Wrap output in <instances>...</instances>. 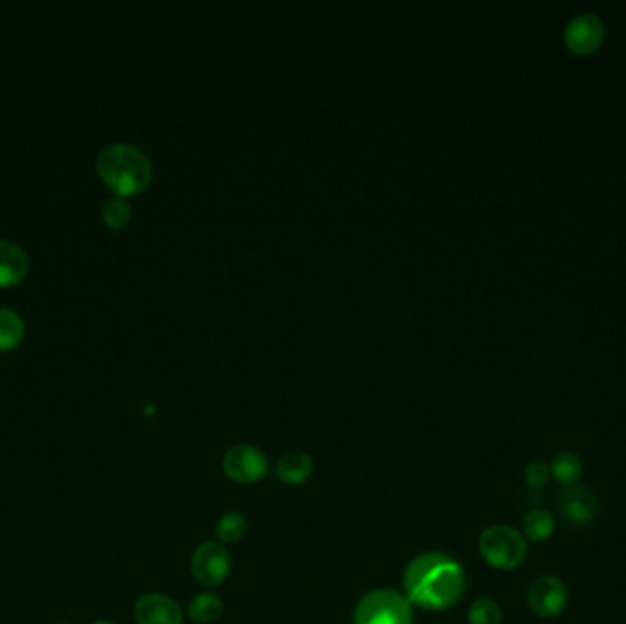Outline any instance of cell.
<instances>
[{"label":"cell","mask_w":626,"mask_h":624,"mask_svg":"<svg viewBox=\"0 0 626 624\" xmlns=\"http://www.w3.org/2000/svg\"><path fill=\"white\" fill-rule=\"evenodd\" d=\"M605 39V24L595 13H579L566 24L564 43L575 54L595 52Z\"/></svg>","instance_id":"8"},{"label":"cell","mask_w":626,"mask_h":624,"mask_svg":"<svg viewBox=\"0 0 626 624\" xmlns=\"http://www.w3.org/2000/svg\"><path fill=\"white\" fill-rule=\"evenodd\" d=\"M61 624H66V623H61Z\"/></svg>","instance_id":"22"},{"label":"cell","mask_w":626,"mask_h":624,"mask_svg":"<svg viewBox=\"0 0 626 624\" xmlns=\"http://www.w3.org/2000/svg\"><path fill=\"white\" fill-rule=\"evenodd\" d=\"M570 599L566 584L555 575H540L529 584L528 604L531 612L542 619H553L564 612Z\"/></svg>","instance_id":"7"},{"label":"cell","mask_w":626,"mask_h":624,"mask_svg":"<svg viewBox=\"0 0 626 624\" xmlns=\"http://www.w3.org/2000/svg\"><path fill=\"white\" fill-rule=\"evenodd\" d=\"M224 603L216 593L202 592L196 595L189 604V617L196 623H215L216 619L222 615Z\"/></svg>","instance_id":"14"},{"label":"cell","mask_w":626,"mask_h":624,"mask_svg":"<svg viewBox=\"0 0 626 624\" xmlns=\"http://www.w3.org/2000/svg\"><path fill=\"white\" fill-rule=\"evenodd\" d=\"M28 269L30 260L24 249L10 240H0V286L8 288L19 284Z\"/></svg>","instance_id":"11"},{"label":"cell","mask_w":626,"mask_h":624,"mask_svg":"<svg viewBox=\"0 0 626 624\" xmlns=\"http://www.w3.org/2000/svg\"><path fill=\"white\" fill-rule=\"evenodd\" d=\"M24 337L21 315L8 308H0V350H11Z\"/></svg>","instance_id":"16"},{"label":"cell","mask_w":626,"mask_h":624,"mask_svg":"<svg viewBox=\"0 0 626 624\" xmlns=\"http://www.w3.org/2000/svg\"><path fill=\"white\" fill-rule=\"evenodd\" d=\"M233 568L231 553L220 542H204L191 557V573L204 586H220Z\"/></svg>","instance_id":"6"},{"label":"cell","mask_w":626,"mask_h":624,"mask_svg":"<svg viewBox=\"0 0 626 624\" xmlns=\"http://www.w3.org/2000/svg\"><path fill=\"white\" fill-rule=\"evenodd\" d=\"M551 478V469L544 460H531L524 469V480L533 489L546 487Z\"/></svg>","instance_id":"20"},{"label":"cell","mask_w":626,"mask_h":624,"mask_svg":"<svg viewBox=\"0 0 626 624\" xmlns=\"http://www.w3.org/2000/svg\"><path fill=\"white\" fill-rule=\"evenodd\" d=\"M522 531H524V538H528L531 542L548 540L553 535V531H555L553 515L546 509H533L524 518Z\"/></svg>","instance_id":"15"},{"label":"cell","mask_w":626,"mask_h":624,"mask_svg":"<svg viewBox=\"0 0 626 624\" xmlns=\"http://www.w3.org/2000/svg\"><path fill=\"white\" fill-rule=\"evenodd\" d=\"M467 588L462 564L440 551H427L412 559L403 573V592L412 606L423 610H449L460 603Z\"/></svg>","instance_id":"1"},{"label":"cell","mask_w":626,"mask_h":624,"mask_svg":"<svg viewBox=\"0 0 626 624\" xmlns=\"http://www.w3.org/2000/svg\"><path fill=\"white\" fill-rule=\"evenodd\" d=\"M559 513L573 526H588L599 515V502L586 487H566L559 496Z\"/></svg>","instance_id":"10"},{"label":"cell","mask_w":626,"mask_h":624,"mask_svg":"<svg viewBox=\"0 0 626 624\" xmlns=\"http://www.w3.org/2000/svg\"><path fill=\"white\" fill-rule=\"evenodd\" d=\"M478 548L482 559L495 570H517L528 559L526 538L520 531L509 526H491L482 531Z\"/></svg>","instance_id":"4"},{"label":"cell","mask_w":626,"mask_h":624,"mask_svg":"<svg viewBox=\"0 0 626 624\" xmlns=\"http://www.w3.org/2000/svg\"><path fill=\"white\" fill-rule=\"evenodd\" d=\"M313 460L308 452L290 451L277 462V476L282 484L301 485L312 476Z\"/></svg>","instance_id":"12"},{"label":"cell","mask_w":626,"mask_h":624,"mask_svg":"<svg viewBox=\"0 0 626 624\" xmlns=\"http://www.w3.org/2000/svg\"><path fill=\"white\" fill-rule=\"evenodd\" d=\"M248 531V522L242 513H226L216 524V538L220 544H235Z\"/></svg>","instance_id":"17"},{"label":"cell","mask_w":626,"mask_h":624,"mask_svg":"<svg viewBox=\"0 0 626 624\" xmlns=\"http://www.w3.org/2000/svg\"><path fill=\"white\" fill-rule=\"evenodd\" d=\"M268 467L270 462L266 454L260 451L259 447L248 443L233 445L222 460V471L227 478L242 485L260 482L268 473Z\"/></svg>","instance_id":"5"},{"label":"cell","mask_w":626,"mask_h":624,"mask_svg":"<svg viewBox=\"0 0 626 624\" xmlns=\"http://www.w3.org/2000/svg\"><path fill=\"white\" fill-rule=\"evenodd\" d=\"M98 173L114 193L132 196L141 193L151 182L152 165L138 147L114 143L99 154Z\"/></svg>","instance_id":"2"},{"label":"cell","mask_w":626,"mask_h":624,"mask_svg":"<svg viewBox=\"0 0 626 624\" xmlns=\"http://www.w3.org/2000/svg\"><path fill=\"white\" fill-rule=\"evenodd\" d=\"M412 603L405 593L378 588L365 593L354 610V624H412Z\"/></svg>","instance_id":"3"},{"label":"cell","mask_w":626,"mask_h":624,"mask_svg":"<svg viewBox=\"0 0 626 624\" xmlns=\"http://www.w3.org/2000/svg\"><path fill=\"white\" fill-rule=\"evenodd\" d=\"M138 624H182L184 612L180 604L163 593H145L134 604Z\"/></svg>","instance_id":"9"},{"label":"cell","mask_w":626,"mask_h":624,"mask_svg":"<svg viewBox=\"0 0 626 624\" xmlns=\"http://www.w3.org/2000/svg\"><path fill=\"white\" fill-rule=\"evenodd\" d=\"M469 624H502V610L493 599H476L467 612Z\"/></svg>","instance_id":"18"},{"label":"cell","mask_w":626,"mask_h":624,"mask_svg":"<svg viewBox=\"0 0 626 624\" xmlns=\"http://www.w3.org/2000/svg\"><path fill=\"white\" fill-rule=\"evenodd\" d=\"M92 624H116V623H112V621H96V623H92Z\"/></svg>","instance_id":"21"},{"label":"cell","mask_w":626,"mask_h":624,"mask_svg":"<svg viewBox=\"0 0 626 624\" xmlns=\"http://www.w3.org/2000/svg\"><path fill=\"white\" fill-rule=\"evenodd\" d=\"M103 218H105L107 226L114 227V229L125 226L130 218L129 204L125 200H121V198L108 200L105 207H103Z\"/></svg>","instance_id":"19"},{"label":"cell","mask_w":626,"mask_h":624,"mask_svg":"<svg viewBox=\"0 0 626 624\" xmlns=\"http://www.w3.org/2000/svg\"><path fill=\"white\" fill-rule=\"evenodd\" d=\"M551 476L564 485V487H575L583 476L584 465L579 454L572 451H562L553 458L550 465Z\"/></svg>","instance_id":"13"}]
</instances>
